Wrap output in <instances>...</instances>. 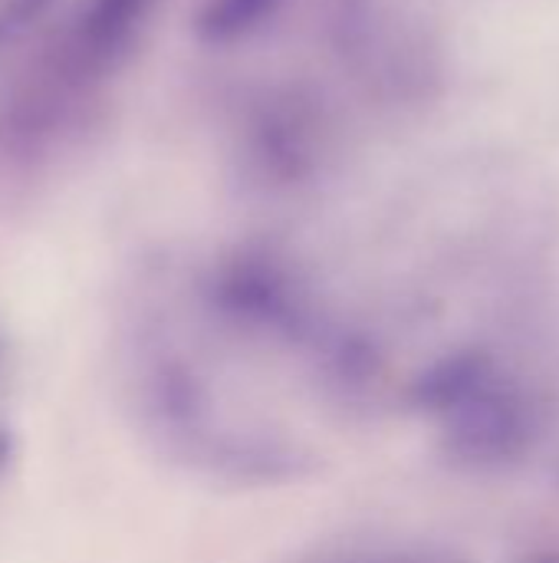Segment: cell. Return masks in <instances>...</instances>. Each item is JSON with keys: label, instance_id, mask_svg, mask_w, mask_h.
Listing matches in <instances>:
<instances>
[{"label": "cell", "instance_id": "6da1fadb", "mask_svg": "<svg viewBox=\"0 0 559 563\" xmlns=\"http://www.w3.org/2000/svg\"><path fill=\"white\" fill-rule=\"evenodd\" d=\"M155 0H82L63 43V73L72 79H102L115 73L138 46Z\"/></svg>", "mask_w": 559, "mask_h": 563}, {"label": "cell", "instance_id": "7a4b0ae2", "mask_svg": "<svg viewBox=\"0 0 559 563\" xmlns=\"http://www.w3.org/2000/svg\"><path fill=\"white\" fill-rule=\"evenodd\" d=\"M283 0H204L194 13V36L204 46H234L260 33Z\"/></svg>", "mask_w": 559, "mask_h": 563}, {"label": "cell", "instance_id": "3957f363", "mask_svg": "<svg viewBox=\"0 0 559 563\" xmlns=\"http://www.w3.org/2000/svg\"><path fill=\"white\" fill-rule=\"evenodd\" d=\"M53 0H0V43L23 33Z\"/></svg>", "mask_w": 559, "mask_h": 563}]
</instances>
